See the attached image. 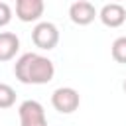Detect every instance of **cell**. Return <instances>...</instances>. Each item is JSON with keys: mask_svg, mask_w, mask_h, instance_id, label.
Wrapping results in <instances>:
<instances>
[{"mask_svg": "<svg viewBox=\"0 0 126 126\" xmlns=\"http://www.w3.org/2000/svg\"><path fill=\"white\" fill-rule=\"evenodd\" d=\"M96 16H98V14H96L94 6H93L89 0H77V2H73L71 8H69V18H71V22L77 24V26H89L91 22H94Z\"/></svg>", "mask_w": 126, "mask_h": 126, "instance_id": "5", "label": "cell"}, {"mask_svg": "<svg viewBox=\"0 0 126 126\" xmlns=\"http://www.w3.org/2000/svg\"><path fill=\"white\" fill-rule=\"evenodd\" d=\"M10 20H12V8H10L4 0H0V28L8 26Z\"/></svg>", "mask_w": 126, "mask_h": 126, "instance_id": "11", "label": "cell"}, {"mask_svg": "<svg viewBox=\"0 0 126 126\" xmlns=\"http://www.w3.org/2000/svg\"><path fill=\"white\" fill-rule=\"evenodd\" d=\"M20 49V39L12 32H0V63L16 57Z\"/></svg>", "mask_w": 126, "mask_h": 126, "instance_id": "8", "label": "cell"}, {"mask_svg": "<svg viewBox=\"0 0 126 126\" xmlns=\"http://www.w3.org/2000/svg\"><path fill=\"white\" fill-rule=\"evenodd\" d=\"M122 89H124V93H126V81H124V83H122Z\"/></svg>", "mask_w": 126, "mask_h": 126, "instance_id": "12", "label": "cell"}, {"mask_svg": "<svg viewBox=\"0 0 126 126\" xmlns=\"http://www.w3.org/2000/svg\"><path fill=\"white\" fill-rule=\"evenodd\" d=\"M18 114H20V126H47L45 110L37 100H24L18 106Z\"/></svg>", "mask_w": 126, "mask_h": 126, "instance_id": "4", "label": "cell"}, {"mask_svg": "<svg viewBox=\"0 0 126 126\" xmlns=\"http://www.w3.org/2000/svg\"><path fill=\"white\" fill-rule=\"evenodd\" d=\"M43 0H16V16L22 22H37L43 16Z\"/></svg>", "mask_w": 126, "mask_h": 126, "instance_id": "7", "label": "cell"}, {"mask_svg": "<svg viewBox=\"0 0 126 126\" xmlns=\"http://www.w3.org/2000/svg\"><path fill=\"white\" fill-rule=\"evenodd\" d=\"M51 104H53V108H55L57 112H61V114H71V112H75V110L79 108L81 96H79V93H77L73 87H59V89H55L53 94H51Z\"/></svg>", "mask_w": 126, "mask_h": 126, "instance_id": "3", "label": "cell"}, {"mask_svg": "<svg viewBox=\"0 0 126 126\" xmlns=\"http://www.w3.org/2000/svg\"><path fill=\"white\" fill-rule=\"evenodd\" d=\"M32 41L35 47L49 51L59 43V30L51 22H37L35 28L32 30Z\"/></svg>", "mask_w": 126, "mask_h": 126, "instance_id": "2", "label": "cell"}, {"mask_svg": "<svg viewBox=\"0 0 126 126\" xmlns=\"http://www.w3.org/2000/svg\"><path fill=\"white\" fill-rule=\"evenodd\" d=\"M14 75L24 85H45V83H49L53 79L55 65H53L51 59L30 51V53H24L16 61Z\"/></svg>", "mask_w": 126, "mask_h": 126, "instance_id": "1", "label": "cell"}, {"mask_svg": "<svg viewBox=\"0 0 126 126\" xmlns=\"http://www.w3.org/2000/svg\"><path fill=\"white\" fill-rule=\"evenodd\" d=\"M98 18L106 28H120L126 22V10L120 2H108L100 8Z\"/></svg>", "mask_w": 126, "mask_h": 126, "instance_id": "6", "label": "cell"}, {"mask_svg": "<svg viewBox=\"0 0 126 126\" xmlns=\"http://www.w3.org/2000/svg\"><path fill=\"white\" fill-rule=\"evenodd\" d=\"M16 102V91L6 85V83H0V108H10L14 106Z\"/></svg>", "mask_w": 126, "mask_h": 126, "instance_id": "10", "label": "cell"}, {"mask_svg": "<svg viewBox=\"0 0 126 126\" xmlns=\"http://www.w3.org/2000/svg\"><path fill=\"white\" fill-rule=\"evenodd\" d=\"M110 2H120V0H110Z\"/></svg>", "mask_w": 126, "mask_h": 126, "instance_id": "13", "label": "cell"}, {"mask_svg": "<svg viewBox=\"0 0 126 126\" xmlns=\"http://www.w3.org/2000/svg\"><path fill=\"white\" fill-rule=\"evenodd\" d=\"M110 53H112V59L116 63H126V35H120L112 41Z\"/></svg>", "mask_w": 126, "mask_h": 126, "instance_id": "9", "label": "cell"}]
</instances>
